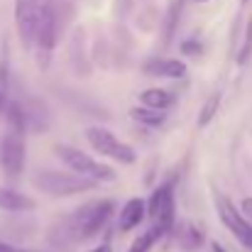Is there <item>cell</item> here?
Masks as SVG:
<instances>
[{
    "label": "cell",
    "mask_w": 252,
    "mask_h": 252,
    "mask_svg": "<svg viewBox=\"0 0 252 252\" xmlns=\"http://www.w3.org/2000/svg\"><path fill=\"white\" fill-rule=\"evenodd\" d=\"M115 211V201L113 198H95V201H88L84 206L74 208L69 216H64L59 220V228H54L59 233V245H71V243H81L88 240L93 235H98L105 223L110 220Z\"/></svg>",
    "instance_id": "1"
},
{
    "label": "cell",
    "mask_w": 252,
    "mask_h": 252,
    "mask_svg": "<svg viewBox=\"0 0 252 252\" xmlns=\"http://www.w3.org/2000/svg\"><path fill=\"white\" fill-rule=\"evenodd\" d=\"M98 181H91L86 176H79L76 171H37L32 176V186L39 189L42 193L47 196H54V198H69V196H79L86 191H93Z\"/></svg>",
    "instance_id": "2"
},
{
    "label": "cell",
    "mask_w": 252,
    "mask_h": 252,
    "mask_svg": "<svg viewBox=\"0 0 252 252\" xmlns=\"http://www.w3.org/2000/svg\"><path fill=\"white\" fill-rule=\"evenodd\" d=\"M57 34H59V7H57V0H39V22H37V39H34L39 69L49 66L52 52H54V44H57Z\"/></svg>",
    "instance_id": "3"
},
{
    "label": "cell",
    "mask_w": 252,
    "mask_h": 252,
    "mask_svg": "<svg viewBox=\"0 0 252 252\" xmlns=\"http://www.w3.org/2000/svg\"><path fill=\"white\" fill-rule=\"evenodd\" d=\"M25 159H27V142H25V130H17L7 125L2 142H0V167L7 181H17L25 171Z\"/></svg>",
    "instance_id": "4"
},
{
    "label": "cell",
    "mask_w": 252,
    "mask_h": 252,
    "mask_svg": "<svg viewBox=\"0 0 252 252\" xmlns=\"http://www.w3.org/2000/svg\"><path fill=\"white\" fill-rule=\"evenodd\" d=\"M57 155H59V159L66 164V167L71 169V171H76L79 176H86V179H91V181H115V171L113 167H108V164H100L98 159H93L91 155H86L81 152L79 147H71V145H57Z\"/></svg>",
    "instance_id": "5"
},
{
    "label": "cell",
    "mask_w": 252,
    "mask_h": 252,
    "mask_svg": "<svg viewBox=\"0 0 252 252\" xmlns=\"http://www.w3.org/2000/svg\"><path fill=\"white\" fill-rule=\"evenodd\" d=\"M86 140L98 155H103V157H108L113 162H120V164H135L137 162V152L127 142L115 137L110 130H105V127H95V125L88 127L86 130Z\"/></svg>",
    "instance_id": "6"
},
{
    "label": "cell",
    "mask_w": 252,
    "mask_h": 252,
    "mask_svg": "<svg viewBox=\"0 0 252 252\" xmlns=\"http://www.w3.org/2000/svg\"><path fill=\"white\" fill-rule=\"evenodd\" d=\"M147 218L162 228L171 233L174 230V218H176V203H174V191L171 184H162L152 191L150 201H147Z\"/></svg>",
    "instance_id": "7"
},
{
    "label": "cell",
    "mask_w": 252,
    "mask_h": 252,
    "mask_svg": "<svg viewBox=\"0 0 252 252\" xmlns=\"http://www.w3.org/2000/svg\"><path fill=\"white\" fill-rule=\"evenodd\" d=\"M216 208H218V216L223 220V225L233 233V238L245 245L248 250H252V223L243 216V211H238L225 196L216 193Z\"/></svg>",
    "instance_id": "8"
},
{
    "label": "cell",
    "mask_w": 252,
    "mask_h": 252,
    "mask_svg": "<svg viewBox=\"0 0 252 252\" xmlns=\"http://www.w3.org/2000/svg\"><path fill=\"white\" fill-rule=\"evenodd\" d=\"M39 22V0H15V27L25 49L34 47Z\"/></svg>",
    "instance_id": "9"
},
{
    "label": "cell",
    "mask_w": 252,
    "mask_h": 252,
    "mask_svg": "<svg viewBox=\"0 0 252 252\" xmlns=\"http://www.w3.org/2000/svg\"><path fill=\"white\" fill-rule=\"evenodd\" d=\"M145 218H147V201H142V198H130V201H125V206L120 208L118 230H120V233H127V230L137 228Z\"/></svg>",
    "instance_id": "10"
},
{
    "label": "cell",
    "mask_w": 252,
    "mask_h": 252,
    "mask_svg": "<svg viewBox=\"0 0 252 252\" xmlns=\"http://www.w3.org/2000/svg\"><path fill=\"white\" fill-rule=\"evenodd\" d=\"M145 76L155 79H184L186 76V64L179 59H150L142 66Z\"/></svg>",
    "instance_id": "11"
},
{
    "label": "cell",
    "mask_w": 252,
    "mask_h": 252,
    "mask_svg": "<svg viewBox=\"0 0 252 252\" xmlns=\"http://www.w3.org/2000/svg\"><path fill=\"white\" fill-rule=\"evenodd\" d=\"M37 206L34 198H30L27 193H20L15 189H7V186H0V211H32Z\"/></svg>",
    "instance_id": "12"
},
{
    "label": "cell",
    "mask_w": 252,
    "mask_h": 252,
    "mask_svg": "<svg viewBox=\"0 0 252 252\" xmlns=\"http://www.w3.org/2000/svg\"><path fill=\"white\" fill-rule=\"evenodd\" d=\"M176 103V95L167 88H147L140 93V105L155 108V110H169Z\"/></svg>",
    "instance_id": "13"
},
{
    "label": "cell",
    "mask_w": 252,
    "mask_h": 252,
    "mask_svg": "<svg viewBox=\"0 0 252 252\" xmlns=\"http://www.w3.org/2000/svg\"><path fill=\"white\" fill-rule=\"evenodd\" d=\"M130 118L140 125H147V127H159L164 125L167 120V113L164 110H155V108H147V105H137V108H130Z\"/></svg>",
    "instance_id": "14"
},
{
    "label": "cell",
    "mask_w": 252,
    "mask_h": 252,
    "mask_svg": "<svg viewBox=\"0 0 252 252\" xmlns=\"http://www.w3.org/2000/svg\"><path fill=\"white\" fill-rule=\"evenodd\" d=\"M184 5L186 0H169L167 5V22H164V42H171L176 27H179V20H181V12H184Z\"/></svg>",
    "instance_id": "15"
},
{
    "label": "cell",
    "mask_w": 252,
    "mask_h": 252,
    "mask_svg": "<svg viewBox=\"0 0 252 252\" xmlns=\"http://www.w3.org/2000/svg\"><path fill=\"white\" fill-rule=\"evenodd\" d=\"M167 235V230H162V228H157V225H152L147 233H142L132 245H130V252H150L162 238Z\"/></svg>",
    "instance_id": "16"
},
{
    "label": "cell",
    "mask_w": 252,
    "mask_h": 252,
    "mask_svg": "<svg viewBox=\"0 0 252 252\" xmlns=\"http://www.w3.org/2000/svg\"><path fill=\"white\" fill-rule=\"evenodd\" d=\"M218 108H220V93H213V95H211V98L203 103V108H201V115H198V127H208V125H211V120L216 118Z\"/></svg>",
    "instance_id": "17"
},
{
    "label": "cell",
    "mask_w": 252,
    "mask_h": 252,
    "mask_svg": "<svg viewBox=\"0 0 252 252\" xmlns=\"http://www.w3.org/2000/svg\"><path fill=\"white\" fill-rule=\"evenodd\" d=\"M176 240H179V245H181V248H186V250L191 252V250H196V248L201 245L203 235H201V230H196V228L186 225V230L176 233Z\"/></svg>",
    "instance_id": "18"
},
{
    "label": "cell",
    "mask_w": 252,
    "mask_h": 252,
    "mask_svg": "<svg viewBox=\"0 0 252 252\" xmlns=\"http://www.w3.org/2000/svg\"><path fill=\"white\" fill-rule=\"evenodd\" d=\"M252 57V17L248 20V30H245V42H243V47H240V52H238V64L243 66V64H248Z\"/></svg>",
    "instance_id": "19"
},
{
    "label": "cell",
    "mask_w": 252,
    "mask_h": 252,
    "mask_svg": "<svg viewBox=\"0 0 252 252\" xmlns=\"http://www.w3.org/2000/svg\"><path fill=\"white\" fill-rule=\"evenodd\" d=\"M181 52L189 54V57H198V54H201V44H198L196 39H186V42L181 44Z\"/></svg>",
    "instance_id": "20"
},
{
    "label": "cell",
    "mask_w": 252,
    "mask_h": 252,
    "mask_svg": "<svg viewBox=\"0 0 252 252\" xmlns=\"http://www.w3.org/2000/svg\"><path fill=\"white\" fill-rule=\"evenodd\" d=\"M0 252H42V250H32V248H15L10 243H0Z\"/></svg>",
    "instance_id": "21"
},
{
    "label": "cell",
    "mask_w": 252,
    "mask_h": 252,
    "mask_svg": "<svg viewBox=\"0 0 252 252\" xmlns=\"http://www.w3.org/2000/svg\"><path fill=\"white\" fill-rule=\"evenodd\" d=\"M240 208H243V216L252 223V198H243V206Z\"/></svg>",
    "instance_id": "22"
},
{
    "label": "cell",
    "mask_w": 252,
    "mask_h": 252,
    "mask_svg": "<svg viewBox=\"0 0 252 252\" xmlns=\"http://www.w3.org/2000/svg\"><path fill=\"white\" fill-rule=\"evenodd\" d=\"M88 252H113V248L108 243H103V245H98V248H93V250H88Z\"/></svg>",
    "instance_id": "23"
},
{
    "label": "cell",
    "mask_w": 252,
    "mask_h": 252,
    "mask_svg": "<svg viewBox=\"0 0 252 252\" xmlns=\"http://www.w3.org/2000/svg\"><path fill=\"white\" fill-rule=\"evenodd\" d=\"M2 110H7V108H5V88H0V113H2Z\"/></svg>",
    "instance_id": "24"
},
{
    "label": "cell",
    "mask_w": 252,
    "mask_h": 252,
    "mask_svg": "<svg viewBox=\"0 0 252 252\" xmlns=\"http://www.w3.org/2000/svg\"><path fill=\"white\" fill-rule=\"evenodd\" d=\"M211 248H213V252H228L223 245H218V243H211Z\"/></svg>",
    "instance_id": "25"
},
{
    "label": "cell",
    "mask_w": 252,
    "mask_h": 252,
    "mask_svg": "<svg viewBox=\"0 0 252 252\" xmlns=\"http://www.w3.org/2000/svg\"><path fill=\"white\" fill-rule=\"evenodd\" d=\"M196 2H211V0H196Z\"/></svg>",
    "instance_id": "26"
},
{
    "label": "cell",
    "mask_w": 252,
    "mask_h": 252,
    "mask_svg": "<svg viewBox=\"0 0 252 252\" xmlns=\"http://www.w3.org/2000/svg\"><path fill=\"white\" fill-rule=\"evenodd\" d=\"M243 2H250V0H243Z\"/></svg>",
    "instance_id": "27"
}]
</instances>
